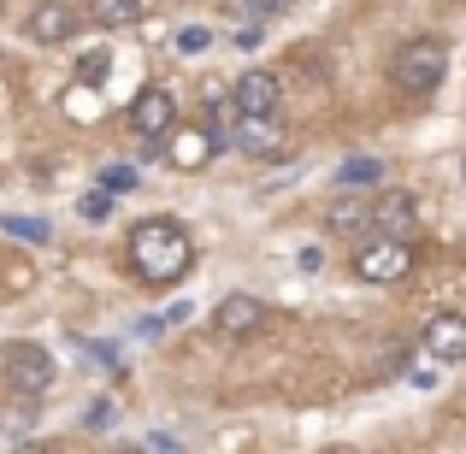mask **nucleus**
<instances>
[{
    "label": "nucleus",
    "instance_id": "nucleus-13",
    "mask_svg": "<svg viewBox=\"0 0 466 454\" xmlns=\"http://www.w3.org/2000/svg\"><path fill=\"white\" fill-rule=\"evenodd\" d=\"M325 225L337 230V237H360V230H372V207L360 201V195H337L325 213Z\"/></svg>",
    "mask_w": 466,
    "mask_h": 454
},
{
    "label": "nucleus",
    "instance_id": "nucleus-23",
    "mask_svg": "<svg viewBox=\"0 0 466 454\" xmlns=\"http://www.w3.org/2000/svg\"><path fill=\"white\" fill-rule=\"evenodd\" d=\"M24 425H30V413H18V419H0V443H12V437H18Z\"/></svg>",
    "mask_w": 466,
    "mask_h": 454
},
{
    "label": "nucleus",
    "instance_id": "nucleus-3",
    "mask_svg": "<svg viewBox=\"0 0 466 454\" xmlns=\"http://www.w3.org/2000/svg\"><path fill=\"white\" fill-rule=\"evenodd\" d=\"M0 372H6V389L12 396H24V401H35V396H47L54 389V354L42 348V342H6L0 348Z\"/></svg>",
    "mask_w": 466,
    "mask_h": 454
},
{
    "label": "nucleus",
    "instance_id": "nucleus-12",
    "mask_svg": "<svg viewBox=\"0 0 466 454\" xmlns=\"http://www.w3.org/2000/svg\"><path fill=\"white\" fill-rule=\"evenodd\" d=\"M24 30H30V42H66V35L77 30V12L59 6V0H42V6L30 12V24H24Z\"/></svg>",
    "mask_w": 466,
    "mask_h": 454
},
{
    "label": "nucleus",
    "instance_id": "nucleus-22",
    "mask_svg": "<svg viewBox=\"0 0 466 454\" xmlns=\"http://www.w3.org/2000/svg\"><path fill=\"white\" fill-rule=\"evenodd\" d=\"M83 425H89V431H106V425H113V401H89V408H83Z\"/></svg>",
    "mask_w": 466,
    "mask_h": 454
},
{
    "label": "nucleus",
    "instance_id": "nucleus-11",
    "mask_svg": "<svg viewBox=\"0 0 466 454\" xmlns=\"http://www.w3.org/2000/svg\"><path fill=\"white\" fill-rule=\"evenodd\" d=\"M237 148L254 159H278L284 154V125L278 118H242L237 125Z\"/></svg>",
    "mask_w": 466,
    "mask_h": 454
},
{
    "label": "nucleus",
    "instance_id": "nucleus-16",
    "mask_svg": "<svg viewBox=\"0 0 466 454\" xmlns=\"http://www.w3.org/2000/svg\"><path fill=\"white\" fill-rule=\"evenodd\" d=\"M0 237H18V242H54V225H47V218H24V213H0Z\"/></svg>",
    "mask_w": 466,
    "mask_h": 454
},
{
    "label": "nucleus",
    "instance_id": "nucleus-15",
    "mask_svg": "<svg viewBox=\"0 0 466 454\" xmlns=\"http://www.w3.org/2000/svg\"><path fill=\"white\" fill-rule=\"evenodd\" d=\"M142 12H148V0H89V18L101 24V30H125Z\"/></svg>",
    "mask_w": 466,
    "mask_h": 454
},
{
    "label": "nucleus",
    "instance_id": "nucleus-9",
    "mask_svg": "<svg viewBox=\"0 0 466 454\" xmlns=\"http://www.w3.org/2000/svg\"><path fill=\"white\" fill-rule=\"evenodd\" d=\"M260 325H266V307L254 301V296H225V301H218V313H213L218 337H248V330H260Z\"/></svg>",
    "mask_w": 466,
    "mask_h": 454
},
{
    "label": "nucleus",
    "instance_id": "nucleus-10",
    "mask_svg": "<svg viewBox=\"0 0 466 454\" xmlns=\"http://www.w3.org/2000/svg\"><path fill=\"white\" fill-rule=\"evenodd\" d=\"M213 154H218L213 130H171V142H166V159H171L177 171H201Z\"/></svg>",
    "mask_w": 466,
    "mask_h": 454
},
{
    "label": "nucleus",
    "instance_id": "nucleus-7",
    "mask_svg": "<svg viewBox=\"0 0 466 454\" xmlns=\"http://www.w3.org/2000/svg\"><path fill=\"white\" fill-rule=\"evenodd\" d=\"M230 95H237L242 118H278V77L272 71H242Z\"/></svg>",
    "mask_w": 466,
    "mask_h": 454
},
{
    "label": "nucleus",
    "instance_id": "nucleus-1",
    "mask_svg": "<svg viewBox=\"0 0 466 454\" xmlns=\"http://www.w3.org/2000/svg\"><path fill=\"white\" fill-rule=\"evenodd\" d=\"M130 266H137L142 284L171 289V284H177V277L195 266L189 230H183L177 218H142V225L130 230Z\"/></svg>",
    "mask_w": 466,
    "mask_h": 454
},
{
    "label": "nucleus",
    "instance_id": "nucleus-4",
    "mask_svg": "<svg viewBox=\"0 0 466 454\" xmlns=\"http://www.w3.org/2000/svg\"><path fill=\"white\" fill-rule=\"evenodd\" d=\"M413 242H390V237H378V242H366V248H354V277H366V284H408L413 277Z\"/></svg>",
    "mask_w": 466,
    "mask_h": 454
},
{
    "label": "nucleus",
    "instance_id": "nucleus-24",
    "mask_svg": "<svg viewBox=\"0 0 466 454\" xmlns=\"http://www.w3.org/2000/svg\"><path fill=\"white\" fill-rule=\"evenodd\" d=\"M254 6H260L266 18H272V12H289V6H296V0H254Z\"/></svg>",
    "mask_w": 466,
    "mask_h": 454
},
{
    "label": "nucleus",
    "instance_id": "nucleus-25",
    "mask_svg": "<svg viewBox=\"0 0 466 454\" xmlns=\"http://www.w3.org/2000/svg\"><path fill=\"white\" fill-rule=\"evenodd\" d=\"M12 454H59V449H54V443H18Z\"/></svg>",
    "mask_w": 466,
    "mask_h": 454
},
{
    "label": "nucleus",
    "instance_id": "nucleus-26",
    "mask_svg": "<svg viewBox=\"0 0 466 454\" xmlns=\"http://www.w3.org/2000/svg\"><path fill=\"white\" fill-rule=\"evenodd\" d=\"M154 454H183V449L171 443V437H154Z\"/></svg>",
    "mask_w": 466,
    "mask_h": 454
},
{
    "label": "nucleus",
    "instance_id": "nucleus-2",
    "mask_svg": "<svg viewBox=\"0 0 466 454\" xmlns=\"http://www.w3.org/2000/svg\"><path fill=\"white\" fill-rule=\"evenodd\" d=\"M390 77H396V89H408V95H431L437 83L449 77V47L437 42V35H413V42L396 47Z\"/></svg>",
    "mask_w": 466,
    "mask_h": 454
},
{
    "label": "nucleus",
    "instance_id": "nucleus-18",
    "mask_svg": "<svg viewBox=\"0 0 466 454\" xmlns=\"http://www.w3.org/2000/svg\"><path fill=\"white\" fill-rule=\"evenodd\" d=\"M171 47H177L183 59H189V54H207V47H213V30H207V24H183V30L171 35Z\"/></svg>",
    "mask_w": 466,
    "mask_h": 454
},
{
    "label": "nucleus",
    "instance_id": "nucleus-5",
    "mask_svg": "<svg viewBox=\"0 0 466 454\" xmlns=\"http://www.w3.org/2000/svg\"><path fill=\"white\" fill-rule=\"evenodd\" d=\"M130 130H137L142 142H171V130H177V101H171V89H142L137 101H130Z\"/></svg>",
    "mask_w": 466,
    "mask_h": 454
},
{
    "label": "nucleus",
    "instance_id": "nucleus-17",
    "mask_svg": "<svg viewBox=\"0 0 466 454\" xmlns=\"http://www.w3.org/2000/svg\"><path fill=\"white\" fill-rule=\"evenodd\" d=\"M106 71H113V54H106V47H95V54L77 59V83H83V89H101Z\"/></svg>",
    "mask_w": 466,
    "mask_h": 454
},
{
    "label": "nucleus",
    "instance_id": "nucleus-19",
    "mask_svg": "<svg viewBox=\"0 0 466 454\" xmlns=\"http://www.w3.org/2000/svg\"><path fill=\"white\" fill-rule=\"evenodd\" d=\"M101 189L106 195H130V189H137V166H106L101 171Z\"/></svg>",
    "mask_w": 466,
    "mask_h": 454
},
{
    "label": "nucleus",
    "instance_id": "nucleus-14",
    "mask_svg": "<svg viewBox=\"0 0 466 454\" xmlns=\"http://www.w3.org/2000/svg\"><path fill=\"white\" fill-rule=\"evenodd\" d=\"M372 183H384V159L378 154H354V159L337 166V189L342 195H360V189H372Z\"/></svg>",
    "mask_w": 466,
    "mask_h": 454
},
{
    "label": "nucleus",
    "instance_id": "nucleus-6",
    "mask_svg": "<svg viewBox=\"0 0 466 454\" xmlns=\"http://www.w3.org/2000/svg\"><path fill=\"white\" fill-rule=\"evenodd\" d=\"M420 230V201L408 189H384L372 201V237H390V242H413Z\"/></svg>",
    "mask_w": 466,
    "mask_h": 454
},
{
    "label": "nucleus",
    "instance_id": "nucleus-8",
    "mask_svg": "<svg viewBox=\"0 0 466 454\" xmlns=\"http://www.w3.org/2000/svg\"><path fill=\"white\" fill-rule=\"evenodd\" d=\"M425 348L437 360H466V313H431L425 318Z\"/></svg>",
    "mask_w": 466,
    "mask_h": 454
},
{
    "label": "nucleus",
    "instance_id": "nucleus-21",
    "mask_svg": "<svg viewBox=\"0 0 466 454\" xmlns=\"http://www.w3.org/2000/svg\"><path fill=\"white\" fill-rule=\"evenodd\" d=\"M113 201H118V195H106V189H89V195H83V201H77V213H83V218H95V225H101V218L113 213Z\"/></svg>",
    "mask_w": 466,
    "mask_h": 454
},
{
    "label": "nucleus",
    "instance_id": "nucleus-27",
    "mask_svg": "<svg viewBox=\"0 0 466 454\" xmlns=\"http://www.w3.org/2000/svg\"><path fill=\"white\" fill-rule=\"evenodd\" d=\"M330 454H349V449H330Z\"/></svg>",
    "mask_w": 466,
    "mask_h": 454
},
{
    "label": "nucleus",
    "instance_id": "nucleus-20",
    "mask_svg": "<svg viewBox=\"0 0 466 454\" xmlns=\"http://www.w3.org/2000/svg\"><path fill=\"white\" fill-rule=\"evenodd\" d=\"M77 348H83V360L106 366V372H125V360H118V348H113V342H77Z\"/></svg>",
    "mask_w": 466,
    "mask_h": 454
}]
</instances>
